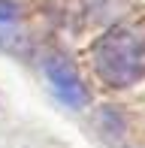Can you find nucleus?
Listing matches in <instances>:
<instances>
[{
  "label": "nucleus",
  "instance_id": "1",
  "mask_svg": "<svg viewBox=\"0 0 145 148\" xmlns=\"http://www.w3.org/2000/svg\"><path fill=\"white\" fill-rule=\"evenodd\" d=\"M94 70L115 88L139 82L145 76V30L136 24H118L94 49Z\"/></svg>",
  "mask_w": 145,
  "mask_h": 148
},
{
  "label": "nucleus",
  "instance_id": "2",
  "mask_svg": "<svg viewBox=\"0 0 145 148\" xmlns=\"http://www.w3.org/2000/svg\"><path fill=\"white\" fill-rule=\"evenodd\" d=\"M45 79L51 82L55 94H57L67 106H76V109H79V106L88 103V88L82 85L76 66H72L64 55H55V58L45 60Z\"/></svg>",
  "mask_w": 145,
  "mask_h": 148
},
{
  "label": "nucleus",
  "instance_id": "3",
  "mask_svg": "<svg viewBox=\"0 0 145 148\" xmlns=\"http://www.w3.org/2000/svg\"><path fill=\"white\" fill-rule=\"evenodd\" d=\"M15 18H18L15 3H9V0H0V24H12Z\"/></svg>",
  "mask_w": 145,
  "mask_h": 148
}]
</instances>
